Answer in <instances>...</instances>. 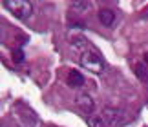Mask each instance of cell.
I'll list each match as a JSON object with an SVG mask.
<instances>
[{"label":"cell","mask_w":148,"mask_h":127,"mask_svg":"<svg viewBox=\"0 0 148 127\" xmlns=\"http://www.w3.org/2000/svg\"><path fill=\"white\" fill-rule=\"evenodd\" d=\"M2 5L5 9H9L11 13L20 20L29 18V15L33 13V4L29 0H4Z\"/></svg>","instance_id":"6da1fadb"},{"label":"cell","mask_w":148,"mask_h":127,"mask_svg":"<svg viewBox=\"0 0 148 127\" xmlns=\"http://www.w3.org/2000/svg\"><path fill=\"white\" fill-rule=\"evenodd\" d=\"M86 124H88V127H104L106 125V122L102 120V116H97V114L88 116L86 118Z\"/></svg>","instance_id":"52a82bcc"},{"label":"cell","mask_w":148,"mask_h":127,"mask_svg":"<svg viewBox=\"0 0 148 127\" xmlns=\"http://www.w3.org/2000/svg\"><path fill=\"white\" fill-rule=\"evenodd\" d=\"M81 66L86 69V71H92V73H102L104 71V62H102V58L95 51H84L81 55Z\"/></svg>","instance_id":"7a4b0ae2"},{"label":"cell","mask_w":148,"mask_h":127,"mask_svg":"<svg viewBox=\"0 0 148 127\" xmlns=\"http://www.w3.org/2000/svg\"><path fill=\"white\" fill-rule=\"evenodd\" d=\"M135 74H137L139 80H143V82H148V71L145 66H137L135 67Z\"/></svg>","instance_id":"ba28073f"},{"label":"cell","mask_w":148,"mask_h":127,"mask_svg":"<svg viewBox=\"0 0 148 127\" xmlns=\"http://www.w3.org/2000/svg\"><path fill=\"white\" fill-rule=\"evenodd\" d=\"M13 60H15L16 63H18V62H22V60H24V53H22V49H16V51H15V53H13Z\"/></svg>","instance_id":"9c48e42d"},{"label":"cell","mask_w":148,"mask_h":127,"mask_svg":"<svg viewBox=\"0 0 148 127\" xmlns=\"http://www.w3.org/2000/svg\"><path fill=\"white\" fill-rule=\"evenodd\" d=\"M102 120L108 124V125H123L126 124V114H124V111H121V109H115V107H106L104 111H102Z\"/></svg>","instance_id":"3957f363"},{"label":"cell","mask_w":148,"mask_h":127,"mask_svg":"<svg viewBox=\"0 0 148 127\" xmlns=\"http://www.w3.org/2000/svg\"><path fill=\"white\" fill-rule=\"evenodd\" d=\"M75 102H77L79 109H81L82 113H86V114H90V113L93 111V107H95V102L92 100V96H90V95H79Z\"/></svg>","instance_id":"277c9868"},{"label":"cell","mask_w":148,"mask_h":127,"mask_svg":"<svg viewBox=\"0 0 148 127\" xmlns=\"http://www.w3.org/2000/svg\"><path fill=\"white\" fill-rule=\"evenodd\" d=\"M99 20H101V24H104V26H112L113 22H115V13H113L112 9H101L99 11Z\"/></svg>","instance_id":"8992f818"},{"label":"cell","mask_w":148,"mask_h":127,"mask_svg":"<svg viewBox=\"0 0 148 127\" xmlns=\"http://www.w3.org/2000/svg\"><path fill=\"white\" fill-rule=\"evenodd\" d=\"M71 7H75V9H86V7H90V2H71Z\"/></svg>","instance_id":"30bf717a"},{"label":"cell","mask_w":148,"mask_h":127,"mask_svg":"<svg viewBox=\"0 0 148 127\" xmlns=\"http://www.w3.org/2000/svg\"><path fill=\"white\" fill-rule=\"evenodd\" d=\"M145 62H146V63H148V53H146V55H145Z\"/></svg>","instance_id":"8fae6325"},{"label":"cell","mask_w":148,"mask_h":127,"mask_svg":"<svg viewBox=\"0 0 148 127\" xmlns=\"http://www.w3.org/2000/svg\"><path fill=\"white\" fill-rule=\"evenodd\" d=\"M84 84V76L79 71H70L68 73V85L71 89H77V87H82Z\"/></svg>","instance_id":"5b68a950"}]
</instances>
